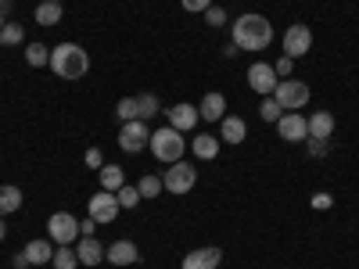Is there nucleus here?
Instances as JSON below:
<instances>
[{
    "mask_svg": "<svg viewBox=\"0 0 359 269\" xmlns=\"http://www.w3.org/2000/svg\"><path fill=\"white\" fill-rule=\"evenodd\" d=\"M8 237V223H4V216H0V241Z\"/></svg>",
    "mask_w": 359,
    "mask_h": 269,
    "instance_id": "nucleus-41",
    "label": "nucleus"
},
{
    "mask_svg": "<svg viewBox=\"0 0 359 269\" xmlns=\"http://www.w3.org/2000/svg\"><path fill=\"white\" fill-rule=\"evenodd\" d=\"M180 8H184L187 15H205L208 8H212V0H180Z\"/></svg>",
    "mask_w": 359,
    "mask_h": 269,
    "instance_id": "nucleus-33",
    "label": "nucleus"
},
{
    "mask_svg": "<svg viewBox=\"0 0 359 269\" xmlns=\"http://www.w3.org/2000/svg\"><path fill=\"white\" fill-rule=\"evenodd\" d=\"M248 137V126H245V118L241 115H226L223 123H219V140L226 144H241Z\"/></svg>",
    "mask_w": 359,
    "mask_h": 269,
    "instance_id": "nucleus-17",
    "label": "nucleus"
},
{
    "mask_svg": "<svg viewBox=\"0 0 359 269\" xmlns=\"http://www.w3.org/2000/svg\"><path fill=\"white\" fill-rule=\"evenodd\" d=\"M191 147H194V155H198L201 162H212V158L219 155V137H212V133H198V137L191 140Z\"/></svg>",
    "mask_w": 359,
    "mask_h": 269,
    "instance_id": "nucleus-20",
    "label": "nucleus"
},
{
    "mask_svg": "<svg viewBox=\"0 0 359 269\" xmlns=\"http://www.w3.org/2000/svg\"><path fill=\"white\" fill-rule=\"evenodd\" d=\"M147 144H151V126H147L144 118L123 123V130H118V147H123L126 155H140Z\"/></svg>",
    "mask_w": 359,
    "mask_h": 269,
    "instance_id": "nucleus-5",
    "label": "nucleus"
},
{
    "mask_svg": "<svg viewBox=\"0 0 359 269\" xmlns=\"http://www.w3.org/2000/svg\"><path fill=\"white\" fill-rule=\"evenodd\" d=\"M101 172V191H118V187H123L126 184V172H123V165H101L97 169Z\"/></svg>",
    "mask_w": 359,
    "mask_h": 269,
    "instance_id": "nucleus-22",
    "label": "nucleus"
},
{
    "mask_svg": "<svg viewBox=\"0 0 359 269\" xmlns=\"http://www.w3.org/2000/svg\"><path fill=\"white\" fill-rule=\"evenodd\" d=\"M57 4H62V0H57Z\"/></svg>",
    "mask_w": 359,
    "mask_h": 269,
    "instance_id": "nucleus-43",
    "label": "nucleus"
},
{
    "mask_svg": "<svg viewBox=\"0 0 359 269\" xmlns=\"http://www.w3.org/2000/svg\"><path fill=\"white\" fill-rule=\"evenodd\" d=\"M47 233L54 244H76L79 241V219L69 216V212H54L47 219Z\"/></svg>",
    "mask_w": 359,
    "mask_h": 269,
    "instance_id": "nucleus-7",
    "label": "nucleus"
},
{
    "mask_svg": "<svg viewBox=\"0 0 359 269\" xmlns=\"http://www.w3.org/2000/svg\"><path fill=\"white\" fill-rule=\"evenodd\" d=\"M22 208V191L15 184H0V216H11Z\"/></svg>",
    "mask_w": 359,
    "mask_h": 269,
    "instance_id": "nucleus-21",
    "label": "nucleus"
},
{
    "mask_svg": "<svg viewBox=\"0 0 359 269\" xmlns=\"http://www.w3.org/2000/svg\"><path fill=\"white\" fill-rule=\"evenodd\" d=\"M76 255H79V265L94 269L97 262H104V244L97 241V237H79V241H76Z\"/></svg>",
    "mask_w": 359,
    "mask_h": 269,
    "instance_id": "nucleus-16",
    "label": "nucleus"
},
{
    "mask_svg": "<svg viewBox=\"0 0 359 269\" xmlns=\"http://www.w3.org/2000/svg\"><path fill=\"white\" fill-rule=\"evenodd\" d=\"M205 22H208V29H223V25H226L230 18H226V11H223L219 4H212V8L205 11Z\"/></svg>",
    "mask_w": 359,
    "mask_h": 269,
    "instance_id": "nucleus-32",
    "label": "nucleus"
},
{
    "mask_svg": "<svg viewBox=\"0 0 359 269\" xmlns=\"http://www.w3.org/2000/svg\"><path fill=\"white\" fill-rule=\"evenodd\" d=\"M140 258V251H137V244L133 241H115V244H108L104 248V262H111V265H133Z\"/></svg>",
    "mask_w": 359,
    "mask_h": 269,
    "instance_id": "nucleus-15",
    "label": "nucleus"
},
{
    "mask_svg": "<svg viewBox=\"0 0 359 269\" xmlns=\"http://www.w3.org/2000/svg\"><path fill=\"white\" fill-rule=\"evenodd\" d=\"M151 155L162 162V165H176L180 158H184V151H187V144H184V133L180 130H172V126H162V130H155L151 133Z\"/></svg>",
    "mask_w": 359,
    "mask_h": 269,
    "instance_id": "nucleus-3",
    "label": "nucleus"
},
{
    "mask_svg": "<svg viewBox=\"0 0 359 269\" xmlns=\"http://www.w3.org/2000/svg\"><path fill=\"white\" fill-rule=\"evenodd\" d=\"M277 133L287 144H306L309 140V118L302 111H284L280 123H277Z\"/></svg>",
    "mask_w": 359,
    "mask_h": 269,
    "instance_id": "nucleus-8",
    "label": "nucleus"
},
{
    "mask_svg": "<svg viewBox=\"0 0 359 269\" xmlns=\"http://www.w3.org/2000/svg\"><path fill=\"white\" fill-rule=\"evenodd\" d=\"M8 11H11V0H0V15L8 18Z\"/></svg>",
    "mask_w": 359,
    "mask_h": 269,
    "instance_id": "nucleus-40",
    "label": "nucleus"
},
{
    "mask_svg": "<svg viewBox=\"0 0 359 269\" xmlns=\"http://www.w3.org/2000/svg\"><path fill=\"white\" fill-rule=\"evenodd\" d=\"M115 198H118V208H137L144 198H140V191L137 187H130V184H123V187H118L115 191Z\"/></svg>",
    "mask_w": 359,
    "mask_h": 269,
    "instance_id": "nucleus-29",
    "label": "nucleus"
},
{
    "mask_svg": "<svg viewBox=\"0 0 359 269\" xmlns=\"http://www.w3.org/2000/svg\"><path fill=\"white\" fill-rule=\"evenodd\" d=\"M306 147H309V155H313V158L327 155V140H313V137H309V140H306Z\"/></svg>",
    "mask_w": 359,
    "mask_h": 269,
    "instance_id": "nucleus-36",
    "label": "nucleus"
},
{
    "mask_svg": "<svg viewBox=\"0 0 359 269\" xmlns=\"http://www.w3.org/2000/svg\"><path fill=\"white\" fill-rule=\"evenodd\" d=\"M273 69H277V76H280V79H291V72H294V57H287V54H284Z\"/></svg>",
    "mask_w": 359,
    "mask_h": 269,
    "instance_id": "nucleus-35",
    "label": "nucleus"
},
{
    "mask_svg": "<svg viewBox=\"0 0 359 269\" xmlns=\"http://www.w3.org/2000/svg\"><path fill=\"white\" fill-rule=\"evenodd\" d=\"M162 184H165V191H169V194H191V191H194V184H198V169H194V165H187L184 158H180L176 165H169V169H165Z\"/></svg>",
    "mask_w": 359,
    "mask_h": 269,
    "instance_id": "nucleus-6",
    "label": "nucleus"
},
{
    "mask_svg": "<svg viewBox=\"0 0 359 269\" xmlns=\"http://www.w3.org/2000/svg\"><path fill=\"white\" fill-rule=\"evenodd\" d=\"M25 265H29V258L25 255H15V269H25Z\"/></svg>",
    "mask_w": 359,
    "mask_h": 269,
    "instance_id": "nucleus-39",
    "label": "nucleus"
},
{
    "mask_svg": "<svg viewBox=\"0 0 359 269\" xmlns=\"http://www.w3.org/2000/svg\"><path fill=\"white\" fill-rule=\"evenodd\" d=\"M198 115L205 118V123H223V118H226V97L219 94V90L205 94L201 104H198Z\"/></svg>",
    "mask_w": 359,
    "mask_h": 269,
    "instance_id": "nucleus-14",
    "label": "nucleus"
},
{
    "mask_svg": "<svg viewBox=\"0 0 359 269\" xmlns=\"http://www.w3.org/2000/svg\"><path fill=\"white\" fill-rule=\"evenodd\" d=\"M94 219H79V237H94Z\"/></svg>",
    "mask_w": 359,
    "mask_h": 269,
    "instance_id": "nucleus-37",
    "label": "nucleus"
},
{
    "mask_svg": "<svg viewBox=\"0 0 359 269\" xmlns=\"http://www.w3.org/2000/svg\"><path fill=\"white\" fill-rule=\"evenodd\" d=\"M277 83H280V76H277V69H273V65H266V62H255V65L248 69V86L255 90L259 97H273Z\"/></svg>",
    "mask_w": 359,
    "mask_h": 269,
    "instance_id": "nucleus-9",
    "label": "nucleus"
},
{
    "mask_svg": "<svg viewBox=\"0 0 359 269\" xmlns=\"http://www.w3.org/2000/svg\"><path fill=\"white\" fill-rule=\"evenodd\" d=\"M4 22H8V18H4V15H0V29H4Z\"/></svg>",
    "mask_w": 359,
    "mask_h": 269,
    "instance_id": "nucleus-42",
    "label": "nucleus"
},
{
    "mask_svg": "<svg viewBox=\"0 0 359 269\" xmlns=\"http://www.w3.org/2000/svg\"><path fill=\"white\" fill-rule=\"evenodd\" d=\"M313 97V90L302 83V79H280L277 90H273V101L284 108V111H298V108H306Z\"/></svg>",
    "mask_w": 359,
    "mask_h": 269,
    "instance_id": "nucleus-4",
    "label": "nucleus"
},
{
    "mask_svg": "<svg viewBox=\"0 0 359 269\" xmlns=\"http://www.w3.org/2000/svg\"><path fill=\"white\" fill-rule=\"evenodd\" d=\"M331 133H334V115L323 111V108L313 111V115H309V137H313V140H327Z\"/></svg>",
    "mask_w": 359,
    "mask_h": 269,
    "instance_id": "nucleus-18",
    "label": "nucleus"
},
{
    "mask_svg": "<svg viewBox=\"0 0 359 269\" xmlns=\"http://www.w3.org/2000/svg\"><path fill=\"white\" fill-rule=\"evenodd\" d=\"M115 115H118V123H133V118H140L137 111V97H123L115 104Z\"/></svg>",
    "mask_w": 359,
    "mask_h": 269,
    "instance_id": "nucleus-30",
    "label": "nucleus"
},
{
    "mask_svg": "<svg viewBox=\"0 0 359 269\" xmlns=\"http://www.w3.org/2000/svg\"><path fill=\"white\" fill-rule=\"evenodd\" d=\"M25 65H29V69H50V47L29 43V47H25Z\"/></svg>",
    "mask_w": 359,
    "mask_h": 269,
    "instance_id": "nucleus-23",
    "label": "nucleus"
},
{
    "mask_svg": "<svg viewBox=\"0 0 359 269\" xmlns=\"http://www.w3.org/2000/svg\"><path fill=\"white\" fill-rule=\"evenodd\" d=\"M25 40V29L18 22H4V29H0V43L4 47H18Z\"/></svg>",
    "mask_w": 359,
    "mask_h": 269,
    "instance_id": "nucleus-27",
    "label": "nucleus"
},
{
    "mask_svg": "<svg viewBox=\"0 0 359 269\" xmlns=\"http://www.w3.org/2000/svg\"><path fill=\"white\" fill-rule=\"evenodd\" d=\"M201 123V115H198V104H187V101H180L169 108V126L180 130V133H191L194 126Z\"/></svg>",
    "mask_w": 359,
    "mask_h": 269,
    "instance_id": "nucleus-12",
    "label": "nucleus"
},
{
    "mask_svg": "<svg viewBox=\"0 0 359 269\" xmlns=\"http://www.w3.org/2000/svg\"><path fill=\"white\" fill-rule=\"evenodd\" d=\"M219 262H223L219 248H194V251H187L180 269H219Z\"/></svg>",
    "mask_w": 359,
    "mask_h": 269,
    "instance_id": "nucleus-13",
    "label": "nucleus"
},
{
    "mask_svg": "<svg viewBox=\"0 0 359 269\" xmlns=\"http://www.w3.org/2000/svg\"><path fill=\"white\" fill-rule=\"evenodd\" d=\"M22 255L29 258V265H47V262L54 258V244H50V241H29V244L22 248Z\"/></svg>",
    "mask_w": 359,
    "mask_h": 269,
    "instance_id": "nucleus-19",
    "label": "nucleus"
},
{
    "mask_svg": "<svg viewBox=\"0 0 359 269\" xmlns=\"http://www.w3.org/2000/svg\"><path fill=\"white\" fill-rule=\"evenodd\" d=\"M309 47H313V29L302 25V22L287 25V33H284V54L287 57H302V54H309Z\"/></svg>",
    "mask_w": 359,
    "mask_h": 269,
    "instance_id": "nucleus-10",
    "label": "nucleus"
},
{
    "mask_svg": "<svg viewBox=\"0 0 359 269\" xmlns=\"http://www.w3.org/2000/svg\"><path fill=\"white\" fill-rule=\"evenodd\" d=\"M137 191H140V198H158V194L165 191V184H162V176H155V172H147V176H140V184H137Z\"/></svg>",
    "mask_w": 359,
    "mask_h": 269,
    "instance_id": "nucleus-26",
    "label": "nucleus"
},
{
    "mask_svg": "<svg viewBox=\"0 0 359 269\" xmlns=\"http://www.w3.org/2000/svg\"><path fill=\"white\" fill-rule=\"evenodd\" d=\"M62 15H65V11H62V4H57V0H43V4H36V22L47 25V29L62 22Z\"/></svg>",
    "mask_w": 359,
    "mask_h": 269,
    "instance_id": "nucleus-24",
    "label": "nucleus"
},
{
    "mask_svg": "<svg viewBox=\"0 0 359 269\" xmlns=\"http://www.w3.org/2000/svg\"><path fill=\"white\" fill-rule=\"evenodd\" d=\"M331 205H334L331 194H316V198H313V208H331Z\"/></svg>",
    "mask_w": 359,
    "mask_h": 269,
    "instance_id": "nucleus-38",
    "label": "nucleus"
},
{
    "mask_svg": "<svg viewBox=\"0 0 359 269\" xmlns=\"http://www.w3.org/2000/svg\"><path fill=\"white\" fill-rule=\"evenodd\" d=\"M83 162H86L90 169H101V165H104V155H101V147H90V151L83 155Z\"/></svg>",
    "mask_w": 359,
    "mask_h": 269,
    "instance_id": "nucleus-34",
    "label": "nucleus"
},
{
    "mask_svg": "<svg viewBox=\"0 0 359 269\" xmlns=\"http://www.w3.org/2000/svg\"><path fill=\"white\" fill-rule=\"evenodd\" d=\"M50 72L65 83H76L90 72V54L79 43H57L50 50Z\"/></svg>",
    "mask_w": 359,
    "mask_h": 269,
    "instance_id": "nucleus-2",
    "label": "nucleus"
},
{
    "mask_svg": "<svg viewBox=\"0 0 359 269\" xmlns=\"http://www.w3.org/2000/svg\"><path fill=\"white\" fill-rule=\"evenodd\" d=\"M90 219L94 223H115L118 219V198L111 191H97L90 198Z\"/></svg>",
    "mask_w": 359,
    "mask_h": 269,
    "instance_id": "nucleus-11",
    "label": "nucleus"
},
{
    "mask_svg": "<svg viewBox=\"0 0 359 269\" xmlns=\"http://www.w3.org/2000/svg\"><path fill=\"white\" fill-rule=\"evenodd\" d=\"M259 115H262V123H280V115H284V108L273 101V97H262V104H259Z\"/></svg>",
    "mask_w": 359,
    "mask_h": 269,
    "instance_id": "nucleus-28",
    "label": "nucleus"
},
{
    "mask_svg": "<svg viewBox=\"0 0 359 269\" xmlns=\"http://www.w3.org/2000/svg\"><path fill=\"white\" fill-rule=\"evenodd\" d=\"M50 265H54V269H76V265H79V255H76V248H72V244H57V248H54V258H50Z\"/></svg>",
    "mask_w": 359,
    "mask_h": 269,
    "instance_id": "nucleus-25",
    "label": "nucleus"
},
{
    "mask_svg": "<svg viewBox=\"0 0 359 269\" xmlns=\"http://www.w3.org/2000/svg\"><path fill=\"white\" fill-rule=\"evenodd\" d=\"M137 111H140L144 123H147V118H155V115H158V97H155V94H140V97H137Z\"/></svg>",
    "mask_w": 359,
    "mask_h": 269,
    "instance_id": "nucleus-31",
    "label": "nucleus"
},
{
    "mask_svg": "<svg viewBox=\"0 0 359 269\" xmlns=\"http://www.w3.org/2000/svg\"><path fill=\"white\" fill-rule=\"evenodd\" d=\"M230 33H233V47H241V50H266L269 40H273V25H269L266 15H241L233 25H230Z\"/></svg>",
    "mask_w": 359,
    "mask_h": 269,
    "instance_id": "nucleus-1",
    "label": "nucleus"
}]
</instances>
